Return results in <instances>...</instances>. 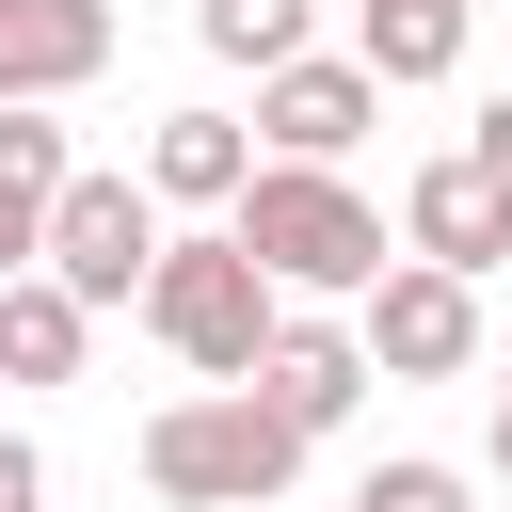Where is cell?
<instances>
[{"mask_svg":"<svg viewBox=\"0 0 512 512\" xmlns=\"http://www.w3.org/2000/svg\"><path fill=\"white\" fill-rule=\"evenodd\" d=\"M224 224H240V256H256L288 304H368L384 256H400V224L352 192V160H256V192H240Z\"/></svg>","mask_w":512,"mask_h":512,"instance_id":"6da1fadb","label":"cell"},{"mask_svg":"<svg viewBox=\"0 0 512 512\" xmlns=\"http://www.w3.org/2000/svg\"><path fill=\"white\" fill-rule=\"evenodd\" d=\"M288 480H304V432L256 384H192V400L144 416V496L160 512H272Z\"/></svg>","mask_w":512,"mask_h":512,"instance_id":"7a4b0ae2","label":"cell"},{"mask_svg":"<svg viewBox=\"0 0 512 512\" xmlns=\"http://www.w3.org/2000/svg\"><path fill=\"white\" fill-rule=\"evenodd\" d=\"M192 384H256V352H272V320H288V288L240 256V224H192V240H160V272H144V304H128Z\"/></svg>","mask_w":512,"mask_h":512,"instance_id":"3957f363","label":"cell"},{"mask_svg":"<svg viewBox=\"0 0 512 512\" xmlns=\"http://www.w3.org/2000/svg\"><path fill=\"white\" fill-rule=\"evenodd\" d=\"M160 240H176V208H160L128 160H80V176H64V208H48V272H64L96 320H112V304H144Z\"/></svg>","mask_w":512,"mask_h":512,"instance_id":"277c9868","label":"cell"},{"mask_svg":"<svg viewBox=\"0 0 512 512\" xmlns=\"http://www.w3.org/2000/svg\"><path fill=\"white\" fill-rule=\"evenodd\" d=\"M352 336H368L384 384H480V368H496V336H480V272H432V256H384V288L352 304Z\"/></svg>","mask_w":512,"mask_h":512,"instance_id":"5b68a950","label":"cell"},{"mask_svg":"<svg viewBox=\"0 0 512 512\" xmlns=\"http://www.w3.org/2000/svg\"><path fill=\"white\" fill-rule=\"evenodd\" d=\"M368 128H384L368 48H304V64H272V80H256V160H352Z\"/></svg>","mask_w":512,"mask_h":512,"instance_id":"8992f818","label":"cell"},{"mask_svg":"<svg viewBox=\"0 0 512 512\" xmlns=\"http://www.w3.org/2000/svg\"><path fill=\"white\" fill-rule=\"evenodd\" d=\"M400 256H432V272H512V176H480L464 144L416 160V176H400Z\"/></svg>","mask_w":512,"mask_h":512,"instance_id":"52a82bcc","label":"cell"},{"mask_svg":"<svg viewBox=\"0 0 512 512\" xmlns=\"http://www.w3.org/2000/svg\"><path fill=\"white\" fill-rule=\"evenodd\" d=\"M368 384H384V368H368L352 304H336V320H304V304H288V320H272V352H256V400H272V416H288L304 448H320V432H336V416H352Z\"/></svg>","mask_w":512,"mask_h":512,"instance_id":"ba28073f","label":"cell"},{"mask_svg":"<svg viewBox=\"0 0 512 512\" xmlns=\"http://www.w3.org/2000/svg\"><path fill=\"white\" fill-rule=\"evenodd\" d=\"M112 80V0H0V112H64Z\"/></svg>","mask_w":512,"mask_h":512,"instance_id":"9c48e42d","label":"cell"},{"mask_svg":"<svg viewBox=\"0 0 512 512\" xmlns=\"http://www.w3.org/2000/svg\"><path fill=\"white\" fill-rule=\"evenodd\" d=\"M144 192L224 224V208L256 192V128H240V112H208V96H192V112H160V128H144Z\"/></svg>","mask_w":512,"mask_h":512,"instance_id":"30bf717a","label":"cell"},{"mask_svg":"<svg viewBox=\"0 0 512 512\" xmlns=\"http://www.w3.org/2000/svg\"><path fill=\"white\" fill-rule=\"evenodd\" d=\"M464 32H480V0H352V48H368V80H384V96L464 80Z\"/></svg>","mask_w":512,"mask_h":512,"instance_id":"8fae6325","label":"cell"},{"mask_svg":"<svg viewBox=\"0 0 512 512\" xmlns=\"http://www.w3.org/2000/svg\"><path fill=\"white\" fill-rule=\"evenodd\" d=\"M64 176H80V144H64L48 112H0V288L48 272V208H64Z\"/></svg>","mask_w":512,"mask_h":512,"instance_id":"7c38bea8","label":"cell"},{"mask_svg":"<svg viewBox=\"0 0 512 512\" xmlns=\"http://www.w3.org/2000/svg\"><path fill=\"white\" fill-rule=\"evenodd\" d=\"M80 352H96V304L64 272H16L0 288V384H80Z\"/></svg>","mask_w":512,"mask_h":512,"instance_id":"4fadbf2b","label":"cell"},{"mask_svg":"<svg viewBox=\"0 0 512 512\" xmlns=\"http://www.w3.org/2000/svg\"><path fill=\"white\" fill-rule=\"evenodd\" d=\"M192 48L272 80V64H304V48H320V0H192Z\"/></svg>","mask_w":512,"mask_h":512,"instance_id":"5bb4252c","label":"cell"},{"mask_svg":"<svg viewBox=\"0 0 512 512\" xmlns=\"http://www.w3.org/2000/svg\"><path fill=\"white\" fill-rule=\"evenodd\" d=\"M352 512H480V480H464V464H432V448H400V464H368V480H352Z\"/></svg>","mask_w":512,"mask_h":512,"instance_id":"9a60e30c","label":"cell"},{"mask_svg":"<svg viewBox=\"0 0 512 512\" xmlns=\"http://www.w3.org/2000/svg\"><path fill=\"white\" fill-rule=\"evenodd\" d=\"M464 160H480V176H512V80H496V96L464 112Z\"/></svg>","mask_w":512,"mask_h":512,"instance_id":"2e32d148","label":"cell"},{"mask_svg":"<svg viewBox=\"0 0 512 512\" xmlns=\"http://www.w3.org/2000/svg\"><path fill=\"white\" fill-rule=\"evenodd\" d=\"M0 512H48V448L32 432H0Z\"/></svg>","mask_w":512,"mask_h":512,"instance_id":"e0dca14e","label":"cell"},{"mask_svg":"<svg viewBox=\"0 0 512 512\" xmlns=\"http://www.w3.org/2000/svg\"><path fill=\"white\" fill-rule=\"evenodd\" d=\"M480 464L512 480V352H496V416H480Z\"/></svg>","mask_w":512,"mask_h":512,"instance_id":"ac0fdd59","label":"cell"}]
</instances>
